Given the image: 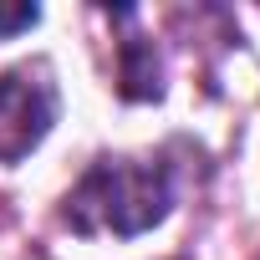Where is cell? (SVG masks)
<instances>
[{
  "mask_svg": "<svg viewBox=\"0 0 260 260\" xmlns=\"http://www.w3.org/2000/svg\"><path fill=\"white\" fill-rule=\"evenodd\" d=\"M36 21H41V11H36V6H0V41L31 31Z\"/></svg>",
  "mask_w": 260,
  "mask_h": 260,
  "instance_id": "3",
  "label": "cell"
},
{
  "mask_svg": "<svg viewBox=\"0 0 260 260\" xmlns=\"http://www.w3.org/2000/svg\"><path fill=\"white\" fill-rule=\"evenodd\" d=\"M56 122V82L46 61H26L0 77V164H21Z\"/></svg>",
  "mask_w": 260,
  "mask_h": 260,
  "instance_id": "2",
  "label": "cell"
},
{
  "mask_svg": "<svg viewBox=\"0 0 260 260\" xmlns=\"http://www.w3.org/2000/svg\"><path fill=\"white\" fill-rule=\"evenodd\" d=\"M174 209V174L164 158H97L67 194L77 235H143Z\"/></svg>",
  "mask_w": 260,
  "mask_h": 260,
  "instance_id": "1",
  "label": "cell"
}]
</instances>
